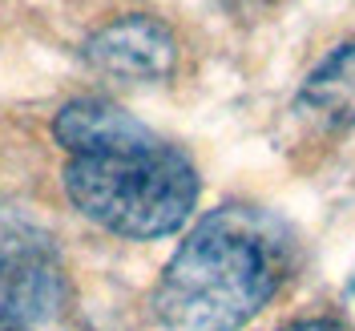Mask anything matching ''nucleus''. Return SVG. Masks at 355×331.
<instances>
[{
    "instance_id": "4",
    "label": "nucleus",
    "mask_w": 355,
    "mask_h": 331,
    "mask_svg": "<svg viewBox=\"0 0 355 331\" xmlns=\"http://www.w3.org/2000/svg\"><path fill=\"white\" fill-rule=\"evenodd\" d=\"M178 37L166 21H157L150 12H125L117 21L101 24L97 33H89L81 44V57L97 73H105L113 81H130V85H150L166 81L178 69Z\"/></svg>"
},
{
    "instance_id": "1",
    "label": "nucleus",
    "mask_w": 355,
    "mask_h": 331,
    "mask_svg": "<svg viewBox=\"0 0 355 331\" xmlns=\"http://www.w3.org/2000/svg\"><path fill=\"white\" fill-rule=\"evenodd\" d=\"M53 137L69 154L65 194L93 226L150 243L182 230L202 194L198 166L105 97L57 110Z\"/></svg>"
},
{
    "instance_id": "7",
    "label": "nucleus",
    "mask_w": 355,
    "mask_h": 331,
    "mask_svg": "<svg viewBox=\"0 0 355 331\" xmlns=\"http://www.w3.org/2000/svg\"><path fill=\"white\" fill-rule=\"evenodd\" d=\"M347 295L355 299V266H352V275H347Z\"/></svg>"
},
{
    "instance_id": "6",
    "label": "nucleus",
    "mask_w": 355,
    "mask_h": 331,
    "mask_svg": "<svg viewBox=\"0 0 355 331\" xmlns=\"http://www.w3.org/2000/svg\"><path fill=\"white\" fill-rule=\"evenodd\" d=\"M279 331H352V328L343 319H335V315H311V319H295V323H287Z\"/></svg>"
},
{
    "instance_id": "2",
    "label": "nucleus",
    "mask_w": 355,
    "mask_h": 331,
    "mask_svg": "<svg viewBox=\"0 0 355 331\" xmlns=\"http://www.w3.org/2000/svg\"><path fill=\"white\" fill-rule=\"evenodd\" d=\"M295 271V235L279 214L226 202L202 214L162 266L150 307L162 331H243Z\"/></svg>"
},
{
    "instance_id": "5",
    "label": "nucleus",
    "mask_w": 355,
    "mask_h": 331,
    "mask_svg": "<svg viewBox=\"0 0 355 331\" xmlns=\"http://www.w3.org/2000/svg\"><path fill=\"white\" fill-rule=\"evenodd\" d=\"M295 105L335 130L355 126V37L335 44L331 53L303 77L295 93Z\"/></svg>"
},
{
    "instance_id": "3",
    "label": "nucleus",
    "mask_w": 355,
    "mask_h": 331,
    "mask_svg": "<svg viewBox=\"0 0 355 331\" xmlns=\"http://www.w3.org/2000/svg\"><path fill=\"white\" fill-rule=\"evenodd\" d=\"M0 331H89L53 230L12 202H0Z\"/></svg>"
}]
</instances>
